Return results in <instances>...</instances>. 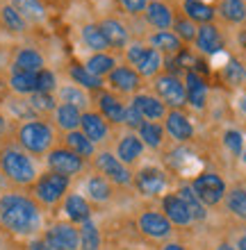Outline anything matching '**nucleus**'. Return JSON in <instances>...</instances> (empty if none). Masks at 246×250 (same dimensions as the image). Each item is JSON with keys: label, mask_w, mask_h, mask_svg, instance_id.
I'll return each instance as SVG.
<instances>
[{"label": "nucleus", "mask_w": 246, "mask_h": 250, "mask_svg": "<svg viewBox=\"0 0 246 250\" xmlns=\"http://www.w3.org/2000/svg\"><path fill=\"white\" fill-rule=\"evenodd\" d=\"M44 209L25 191H7L0 196V230L16 239H32L44 232Z\"/></svg>", "instance_id": "obj_1"}, {"label": "nucleus", "mask_w": 246, "mask_h": 250, "mask_svg": "<svg viewBox=\"0 0 246 250\" xmlns=\"http://www.w3.org/2000/svg\"><path fill=\"white\" fill-rule=\"evenodd\" d=\"M0 178L9 182L14 189H30L39 178V166L32 155H27L14 141H5L0 146Z\"/></svg>", "instance_id": "obj_2"}, {"label": "nucleus", "mask_w": 246, "mask_h": 250, "mask_svg": "<svg viewBox=\"0 0 246 250\" xmlns=\"http://www.w3.org/2000/svg\"><path fill=\"white\" fill-rule=\"evenodd\" d=\"M14 144L32 157H46L57 146V130L48 119H32L19 123L14 130Z\"/></svg>", "instance_id": "obj_3"}, {"label": "nucleus", "mask_w": 246, "mask_h": 250, "mask_svg": "<svg viewBox=\"0 0 246 250\" xmlns=\"http://www.w3.org/2000/svg\"><path fill=\"white\" fill-rule=\"evenodd\" d=\"M71 185H73L71 178L46 168V171L39 173V178L34 180V185L30 187V196L39 203V207L44 211L57 209L62 205V200L67 198V193L71 191Z\"/></svg>", "instance_id": "obj_4"}, {"label": "nucleus", "mask_w": 246, "mask_h": 250, "mask_svg": "<svg viewBox=\"0 0 246 250\" xmlns=\"http://www.w3.org/2000/svg\"><path fill=\"white\" fill-rule=\"evenodd\" d=\"M123 57H126V64L133 66L144 80H153L157 73L164 71V64H166L164 57L155 48L148 46L144 39L130 41L128 48L123 50Z\"/></svg>", "instance_id": "obj_5"}, {"label": "nucleus", "mask_w": 246, "mask_h": 250, "mask_svg": "<svg viewBox=\"0 0 246 250\" xmlns=\"http://www.w3.org/2000/svg\"><path fill=\"white\" fill-rule=\"evenodd\" d=\"M91 168L96 173H100L103 178H107L116 189H133V178L134 171L128 168L112 150H98L96 157L91 159Z\"/></svg>", "instance_id": "obj_6"}, {"label": "nucleus", "mask_w": 246, "mask_h": 250, "mask_svg": "<svg viewBox=\"0 0 246 250\" xmlns=\"http://www.w3.org/2000/svg\"><path fill=\"white\" fill-rule=\"evenodd\" d=\"M151 91L166 105V109H185L187 96H185V82L180 75L171 71H162L151 80Z\"/></svg>", "instance_id": "obj_7"}, {"label": "nucleus", "mask_w": 246, "mask_h": 250, "mask_svg": "<svg viewBox=\"0 0 246 250\" xmlns=\"http://www.w3.org/2000/svg\"><path fill=\"white\" fill-rule=\"evenodd\" d=\"M134 228L144 239L153 241V244H164L169 239H173L176 228L169 223V218L162 214L160 209H144L134 218Z\"/></svg>", "instance_id": "obj_8"}, {"label": "nucleus", "mask_w": 246, "mask_h": 250, "mask_svg": "<svg viewBox=\"0 0 246 250\" xmlns=\"http://www.w3.org/2000/svg\"><path fill=\"white\" fill-rule=\"evenodd\" d=\"M189 187L194 189V193L199 196V200L205 205L207 209H210V207H219V205L224 203L226 191H228L226 180L214 171H203V173H199V175H194V178L189 180Z\"/></svg>", "instance_id": "obj_9"}, {"label": "nucleus", "mask_w": 246, "mask_h": 250, "mask_svg": "<svg viewBox=\"0 0 246 250\" xmlns=\"http://www.w3.org/2000/svg\"><path fill=\"white\" fill-rule=\"evenodd\" d=\"M133 189L141 198H162L169 189V173L162 166H141L134 171Z\"/></svg>", "instance_id": "obj_10"}, {"label": "nucleus", "mask_w": 246, "mask_h": 250, "mask_svg": "<svg viewBox=\"0 0 246 250\" xmlns=\"http://www.w3.org/2000/svg\"><path fill=\"white\" fill-rule=\"evenodd\" d=\"M44 159H46L48 171L67 175V178H71V180H75L78 175H82V173L87 171V164H89V162H85L82 157H78L73 150H68L67 146H62V144L55 146L53 150L48 152Z\"/></svg>", "instance_id": "obj_11"}, {"label": "nucleus", "mask_w": 246, "mask_h": 250, "mask_svg": "<svg viewBox=\"0 0 246 250\" xmlns=\"http://www.w3.org/2000/svg\"><path fill=\"white\" fill-rule=\"evenodd\" d=\"M105 89L119 93V96H130L139 93L144 89V78L134 71L133 66L128 64H119L110 75L105 78Z\"/></svg>", "instance_id": "obj_12"}, {"label": "nucleus", "mask_w": 246, "mask_h": 250, "mask_svg": "<svg viewBox=\"0 0 246 250\" xmlns=\"http://www.w3.org/2000/svg\"><path fill=\"white\" fill-rule=\"evenodd\" d=\"M41 237L57 250H80V230L68 221H53L44 228Z\"/></svg>", "instance_id": "obj_13"}, {"label": "nucleus", "mask_w": 246, "mask_h": 250, "mask_svg": "<svg viewBox=\"0 0 246 250\" xmlns=\"http://www.w3.org/2000/svg\"><path fill=\"white\" fill-rule=\"evenodd\" d=\"M162 127L166 132V139H171L173 144L178 146L189 144L196 134V127L185 114V109H169L164 121H162Z\"/></svg>", "instance_id": "obj_14"}, {"label": "nucleus", "mask_w": 246, "mask_h": 250, "mask_svg": "<svg viewBox=\"0 0 246 250\" xmlns=\"http://www.w3.org/2000/svg\"><path fill=\"white\" fill-rule=\"evenodd\" d=\"M112 152L128 166V168L137 171L139 162L144 159V155H146V146L141 144V139L137 132H123V134L114 141Z\"/></svg>", "instance_id": "obj_15"}, {"label": "nucleus", "mask_w": 246, "mask_h": 250, "mask_svg": "<svg viewBox=\"0 0 246 250\" xmlns=\"http://www.w3.org/2000/svg\"><path fill=\"white\" fill-rule=\"evenodd\" d=\"M126 109L128 103L123 100V96L110 91V89H103V91L96 93V112L112 125H123L126 121Z\"/></svg>", "instance_id": "obj_16"}, {"label": "nucleus", "mask_w": 246, "mask_h": 250, "mask_svg": "<svg viewBox=\"0 0 246 250\" xmlns=\"http://www.w3.org/2000/svg\"><path fill=\"white\" fill-rule=\"evenodd\" d=\"M82 196L91 205H110L116 196V187L107 178H103L100 173L91 171L82 180Z\"/></svg>", "instance_id": "obj_17"}, {"label": "nucleus", "mask_w": 246, "mask_h": 250, "mask_svg": "<svg viewBox=\"0 0 246 250\" xmlns=\"http://www.w3.org/2000/svg\"><path fill=\"white\" fill-rule=\"evenodd\" d=\"M160 211L169 218V223L173 228H180V230H185V228H192L194 225V218L187 209V205L182 203V198L173 191H166L164 196L160 198Z\"/></svg>", "instance_id": "obj_18"}, {"label": "nucleus", "mask_w": 246, "mask_h": 250, "mask_svg": "<svg viewBox=\"0 0 246 250\" xmlns=\"http://www.w3.org/2000/svg\"><path fill=\"white\" fill-rule=\"evenodd\" d=\"M80 132L91 141L93 146H96V148H98V146H105L107 141L112 139V125L107 123L96 109H87V112H82Z\"/></svg>", "instance_id": "obj_19"}, {"label": "nucleus", "mask_w": 246, "mask_h": 250, "mask_svg": "<svg viewBox=\"0 0 246 250\" xmlns=\"http://www.w3.org/2000/svg\"><path fill=\"white\" fill-rule=\"evenodd\" d=\"M182 82H185L187 107H192L194 112H203L207 107V96H210L207 80L196 71H187V73H182Z\"/></svg>", "instance_id": "obj_20"}, {"label": "nucleus", "mask_w": 246, "mask_h": 250, "mask_svg": "<svg viewBox=\"0 0 246 250\" xmlns=\"http://www.w3.org/2000/svg\"><path fill=\"white\" fill-rule=\"evenodd\" d=\"M60 209L64 214V221L73 225H82L85 221L93 218V205L82 196V191H68L67 198L62 200Z\"/></svg>", "instance_id": "obj_21"}, {"label": "nucleus", "mask_w": 246, "mask_h": 250, "mask_svg": "<svg viewBox=\"0 0 246 250\" xmlns=\"http://www.w3.org/2000/svg\"><path fill=\"white\" fill-rule=\"evenodd\" d=\"M98 27L103 37L107 39L110 43V50L114 53H121V50H126L128 43H130V27L119 19V16H105V19L98 21Z\"/></svg>", "instance_id": "obj_22"}, {"label": "nucleus", "mask_w": 246, "mask_h": 250, "mask_svg": "<svg viewBox=\"0 0 246 250\" xmlns=\"http://www.w3.org/2000/svg\"><path fill=\"white\" fill-rule=\"evenodd\" d=\"M194 46H196V53L205 55V57H214V55H219L224 50V34L214 23L199 25Z\"/></svg>", "instance_id": "obj_23"}, {"label": "nucleus", "mask_w": 246, "mask_h": 250, "mask_svg": "<svg viewBox=\"0 0 246 250\" xmlns=\"http://www.w3.org/2000/svg\"><path fill=\"white\" fill-rule=\"evenodd\" d=\"M141 19L153 30H171L173 19H176V9L166 0H151Z\"/></svg>", "instance_id": "obj_24"}, {"label": "nucleus", "mask_w": 246, "mask_h": 250, "mask_svg": "<svg viewBox=\"0 0 246 250\" xmlns=\"http://www.w3.org/2000/svg\"><path fill=\"white\" fill-rule=\"evenodd\" d=\"M130 105L137 109V112L144 116V121H164L166 116V105L162 103L157 96H155L153 91H139L134 93L133 98H130Z\"/></svg>", "instance_id": "obj_25"}, {"label": "nucleus", "mask_w": 246, "mask_h": 250, "mask_svg": "<svg viewBox=\"0 0 246 250\" xmlns=\"http://www.w3.org/2000/svg\"><path fill=\"white\" fill-rule=\"evenodd\" d=\"M41 68H46V57L41 50L32 46H21L14 50L12 73H39Z\"/></svg>", "instance_id": "obj_26"}, {"label": "nucleus", "mask_w": 246, "mask_h": 250, "mask_svg": "<svg viewBox=\"0 0 246 250\" xmlns=\"http://www.w3.org/2000/svg\"><path fill=\"white\" fill-rule=\"evenodd\" d=\"M151 48H155L157 53L164 57V60H171L176 55L185 48V43L171 32V30H153V32L146 34V39H144Z\"/></svg>", "instance_id": "obj_27"}, {"label": "nucleus", "mask_w": 246, "mask_h": 250, "mask_svg": "<svg viewBox=\"0 0 246 250\" xmlns=\"http://www.w3.org/2000/svg\"><path fill=\"white\" fill-rule=\"evenodd\" d=\"M180 14H185L194 25H207L214 23L217 9L205 0H180Z\"/></svg>", "instance_id": "obj_28"}, {"label": "nucleus", "mask_w": 246, "mask_h": 250, "mask_svg": "<svg viewBox=\"0 0 246 250\" xmlns=\"http://www.w3.org/2000/svg\"><path fill=\"white\" fill-rule=\"evenodd\" d=\"M16 12L27 21V25H41L48 19V9L44 0H7Z\"/></svg>", "instance_id": "obj_29"}, {"label": "nucleus", "mask_w": 246, "mask_h": 250, "mask_svg": "<svg viewBox=\"0 0 246 250\" xmlns=\"http://www.w3.org/2000/svg\"><path fill=\"white\" fill-rule=\"evenodd\" d=\"M80 119H82V112L78 107H71V105H62L57 103L55 107L53 116H50V123L55 125V130L60 132H73V130H80Z\"/></svg>", "instance_id": "obj_30"}, {"label": "nucleus", "mask_w": 246, "mask_h": 250, "mask_svg": "<svg viewBox=\"0 0 246 250\" xmlns=\"http://www.w3.org/2000/svg\"><path fill=\"white\" fill-rule=\"evenodd\" d=\"M55 98H57V103H62V105L78 107L80 112H87V109H89V105H91V98H89V93H87L85 89H80L78 84H73V82L57 86V91H55Z\"/></svg>", "instance_id": "obj_31"}, {"label": "nucleus", "mask_w": 246, "mask_h": 250, "mask_svg": "<svg viewBox=\"0 0 246 250\" xmlns=\"http://www.w3.org/2000/svg\"><path fill=\"white\" fill-rule=\"evenodd\" d=\"M87 68V71L91 73V75H96V78L105 80L110 73L119 66V60H116V55L110 50V53H91L89 57L85 60V64H82Z\"/></svg>", "instance_id": "obj_32"}, {"label": "nucleus", "mask_w": 246, "mask_h": 250, "mask_svg": "<svg viewBox=\"0 0 246 250\" xmlns=\"http://www.w3.org/2000/svg\"><path fill=\"white\" fill-rule=\"evenodd\" d=\"M137 134H139L141 144L146 146V150L157 152L166 146V132L160 121H144V125L137 130Z\"/></svg>", "instance_id": "obj_33"}, {"label": "nucleus", "mask_w": 246, "mask_h": 250, "mask_svg": "<svg viewBox=\"0 0 246 250\" xmlns=\"http://www.w3.org/2000/svg\"><path fill=\"white\" fill-rule=\"evenodd\" d=\"M67 73H68V78H71V82L78 84L80 89H85L87 93H98L105 89V80L91 75L82 64H71L67 68Z\"/></svg>", "instance_id": "obj_34"}, {"label": "nucleus", "mask_w": 246, "mask_h": 250, "mask_svg": "<svg viewBox=\"0 0 246 250\" xmlns=\"http://www.w3.org/2000/svg\"><path fill=\"white\" fill-rule=\"evenodd\" d=\"M214 9H217V16L228 25L246 23V0H219V5Z\"/></svg>", "instance_id": "obj_35"}, {"label": "nucleus", "mask_w": 246, "mask_h": 250, "mask_svg": "<svg viewBox=\"0 0 246 250\" xmlns=\"http://www.w3.org/2000/svg\"><path fill=\"white\" fill-rule=\"evenodd\" d=\"M62 146H67L68 150H73L75 155H78V157H82L85 162H91V159L96 157V152H98V148H96V146H93L80 130L67 132V134H64V139H62Z\"/></svg>", "instance_id": "obj_36"}, {"label": "nucleus", "mask_w": 246, "mask_h": 250, "mask_svg": "<svg viewBox=\"0 0 246 250\" xmlns=\"http://www.w3.org/2000/svg\"><path fill=\"white\" fill-rule=\"evenodd\" d=\"M176 193H178L180 198H182V203L187 205V209H189V214H192L194 223H203L207 218V207L199 200V196L194 193V189L189 187V182H180L178 187H176Z\"/></svg>", "instance_id": "obj_37"}, {"label": "nucleus", "mask_w": 246, "mask_h": 250, "mask_svg": "<svg viewBox=\"0 0 246 250\" xmlns=\"http://www.w3.org/2000/svg\"><path fill=\"white\" fill-rule=\"evenodd\" d=\"M80 41L85 43L87 50L91 53H110V43L100 32L98 23H85L80 27Z\"/></svg>", "instance_id": "obj_38"}, {"label": "nucleus", "mask_w": 246, "mask_h": 250, "mask_svg": "<svg viewBox=\"0 0 246 250\" xmlns=\"http://www.w3.org/2000/svg\"><path fill=\"white\" fill-rule=\"evenodd\" d=\"M224 207L230 216H235L237 221L246 223V187H233L226 191L224 198Z\"/></svg>", "instance_id": "obj_39"}, {"label": "nucleus", "mask_w": 246, "mask_h": 250, "mask_svg": "<svg viewBox=\"0 0 246 250\" xmlns=\"http://www.w3.org/2000/svg\"><path fill=\"white\" fill-rule=\"evenodd\" d=\"M78 230H80V250H103V232L96 218H89L78 225Z\"/></svg>", "instance_id": "obj_40"}, {"label": "nucleus", "mask_w": 246, "mask_h": 250, "mask_svg": "<svg viewBox=\"0 0 246 250\" xmlns=\"http://www.w3.org/2000/svg\"><path fill=\"white\" fill-rule=\"evenodd\" d=\"M0 25L5 27L9 34H25L27 30H30L27 21L23 19L9 2H2V5H0Z\"/></svg>", "instance_id": "obj_41"}, {"label": "nucleus", "mask_w": 246, "mask_h": 250, "mask_svg": "<svg viewBox=\"0 0 246 250\" xmlns=\"http://www.w3.org/2000/svg\"><path fill=\"white\" fill-rule=\"evenodd\" d=\"M7 86L14 96L27 98V96L37 93V73H9Z\"/></svg>", "instance_id": "obj_42"}, {"label": "nucleus", "mask_w": 246, "mask_h": 250, "mask_svg": "<svg viewBox=\"0 0 246 250\" xmlns=\"http://www.w3.org/2000/svg\"><path fill=\"white\" fill-rule=\"evenodd\" d=\"M5 109H7V114H9L14 121H19V123L39 119V116L34 114V109L30 107L27 98H23V96H9V98L5 100ZM7 114H5V116H7Z\"/></svg>", "instance_id": "obj_43"}, {"label": "nucleus", "mask_w": 246, "mask_h": 250, "mask_svg": "<svg viewBox=\"0 0 246 250\" xmlns=\"http://www.w3.org/2000/svg\"><path fill=\"white\" fill-rule=\"evenodd\" d=\"M27 103H30V107L34 109V114H37L39 119L53 116L55 107H57L55 93H32V96H27Z\"/></svg>", "instance_id": "obj_44"}, {"label": "nucleus", "mask_w": 246, "mask_h": 250, "mask_svg": "<svg viewBox=\"0 0 246 250\" xmlns=\"http://www.w3.org/2000/svg\"><path fill=\"white\" fill-rule=\"evenodd\" d=\"M196 30H199V25H194L192 21L187 19L185 14L176 12V19H173V25H171V32L178 37L185 46H189V43H194V39H196Z\"/></svg>", "instance_id": "obj_45"}, {"label": "nucleus", "mask_w": 246, "mask_h": 250, "mask_svg": "<svg viewBox=\"0 0 246 250\" xmlns=\"http://www.w3.org/2000/svg\"><path fill=\"white\" fill-rule=\"evenodd\" d=\"M221 75H224V80H226V84L240 86V84L246 82V66L242 64L237 57H230V60L226 62V66H224Z\"/></svg>", "instance_id": "obj_46"}, {"label": "nucleus", "mask_w": 246, "mask_h": 250, "mask_svg": "<svg viewBox=\"0 0 246 250\" xmlns=\"http://www.w3.org/2000/svg\"><path fill=\"white\" fill-rule=\"evenodd\" d=\"M60 86V80H57V73L53 68H41L37 73V93H55Z\"/></svg>", "instance_id": "obj_47"}, {"label": "nucleus", "mask_w": 246, "mask_h": 250, "mask_svg": "<svg viewBox=\"0 0 246 250\" xmlns=\"http://www.w3.org/2000/svg\"><path fill=\"white\" fill-rule=\"evenodd\" d=\"M221 141H224V148H226L233 157H240L242 152H244V146H246L244 134H242L240 130H235V127L224 132V139H221Z\"/></svg>", "instance_id": "obj_48"}, {"label": "nucleus", "mask_w": 246, "mask_h": 250, "mask_svg": "<svg viewBox=\"0 0 246 250\" xmlns=\"http://www.w3.org/2000/svg\"><path fill=\"white\" fill-rule=\"evenodd\" d=\"M151 0H114V5L121 9V14L126 16H144L146 7Z\"/></svg>", "instance_id": "obj_49"}, {"label": "nucleus", "mask_w": 246, "mask_h": 250, "mask_svg": "<svg viewBox=\"0 0 246 250\" xmlns=\"http://www.w3.org/2000/svg\"><path fill=\"white\" fill-rule=\"evenodd\" d=\"M144 125V116H141L137 109H134L130 103H128V109H126V121H123V127L128 132H137Z\"/></svg>", "instance_id": "obj_50"}, {"label": "nucleus", "mask_w": 246, "mask_h": 250, "mask_svg": "<svg viewBox=\"0 0 246 250\" xmlns=\"http://www.w3.org/2000/svg\"><path fill=\"white\" fill-rule=\"evenodd\" d=\"M25 250H57V248H53V246L48 244L41 234H37V237H32V239H27L25 241Z\"/></svg>", "instance_id": "obj_51"}, {"label": "nucleus", "mask_w": 246, "mask_h": 250, "mask_svg": "<svg viewBox=\"0 0 246 250\" xmlns=\"http://www.w3.org/2000/svg\"><path fill=\"white\" fill-rule=\"evenodd\" d=\"M157 250H189L182 241H178V239H169V241H164V244H160V248Z\"/></svg>", "instance_id": "obj_52"}, {"label": "nucleus", "mask_w": 246, "mask_h": 250, "mask_svg": "<svg viewBox=\"0 0 246 250\" xmlns=\"http://www.w3.org/2000/svg\"><path fill=\"white\" fill-rule=\"evenodd\" d=\"M7 132H9V119H7V116H5V112L0 109V146L5 144Z\"/></svg>", "instance_id": "obj_53"}, {"label": "nucleus", "mask_w": 246, "mask_h": 250, "mask_svg": "<svg viewBox=\"0 0 246 250\" xmlns=\"http://www.w3.org/2000/svg\"><path fill=\"white\" fill-rule=\"evenodd\" d=\"M235 248H237V250H246V232H242L240 237H237V241H235Z\"/></svg>", "instance_id": "obj_54"}, {"label": "nucleus", "mask_w": 246, "mask_h": 250, "mask_svg": "<svg viewBox=\"0 0 246 250\" xmlns=\"http://www.w3.org/2000/svg\"><path fill=\"white\" fill-rule=\"evenodd\" d=\"M214 250H237V248H235V244H230V241H219V244L214 246Z\"/></svg>", "instance_id": "obj_55"}, {"label": "nucleus", "mask_w": 246, "mask_h": 250, "mask_svg": "<svg viewBox=\"0 0 246 250\" xmlns=\"http://www.w3.org/2000/svg\"><path fill=\"white\" fill-rule=\"evenodd\" d=\"M237 107H240V112L246 116V91L242 93V98H240V103H237Z\"/></svg>", "instance_id": "obj_56"}, {"label": "nucleus", "mask_w": 246, "mask_h": 250, "mask_svg": "<svg viewBox=\"0 0 246 250\" xmlns=\"http://www.w3.org/2000/svg\"><path fill=\"white\" fill-rule=\"evenodd\" d=\"M0 250H5V232L0 230Z\"/></svg>", "instance_id": "obj_57"}, {"label": "nucleus", "mask_w": 246, "mask_h": 250, "mask_svg": "<svg viewBox=\"0 0 246 250\" xmlns=\"http://www.w3.org/2000/svg\"><path fill=\"white\" fill-rule=\"evenodd\" d=\"M240 159H242V164L246 166V146H244V152H242V155H240Z\"/></svg>", "instance_id": "obj_58"}, {"label": "nucleus", "mask_w": 246, "mask_h": 250, "mask_svg": "<svg viewBox=\"0 0 246 250\" xmlns=\"http://www.w3.org/2000/svg\"><path fill=\"white\" fill-rule=\"evenodd\" d=\"M242 43H244V48H246V30L242 32Z\"/></svg>", "instance_id": "obj_59"}, {"label": "nucleus", "mask_w": 246, "mask_h": 250, "mask_svg": "<svg viewBox=\"0 0 246 250\" xmlns=\"http://www.w3.org/2000/svg\"><path fill=\"white\" fill-rule=\"evenodd\" d=\"M0 196H2V178H0Z\"/></svg>", "instance_id": "obj_60"}, {"label": "nucleus", "mask_w": 246, "mask_h": 250, "mask_svg": "<svg viewBox=\"0 0 246 250\" xmlns=\"http://www.w3.org/2000/svg\"><path fill=\"white\" fill-rule=\"evenodd\" d=\"M166 2H171V5H173V2H180V0H166Z\"/></svg>", "instance_id": "obj_61"}, {"label": "nucleus", "mask_w": 246, "mask_h": 250, "mask_svg": "<svg viewBox=\"0 0 246 250\" xmlns=\"http://www.w3.org/2000/svg\"><path fill=\"white\" fill-rule=\"evenodd\" d=\"M123 250H130V248H123Z\"/></svg>", "instance_id": "obj_62"}]
</instances>
